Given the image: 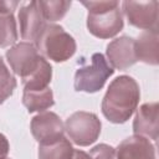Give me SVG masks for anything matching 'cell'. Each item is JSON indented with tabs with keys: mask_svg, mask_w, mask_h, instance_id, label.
I'll return each mask as SVG.
<instances>
[{
	"mask_svg": "<svg viewBox=\"0 0 159 159\" xmlns=\"http://www.w3.org/2000/svg\"><path fill=\"white\" fill-rule=\"evenodd\" d=\"M158 117H159L158 102H150L140 106L133 122L134 134L157 140L159 132Z\"/></svg>",
	"mask_w": 159,
	"mask_h": 159,
	"instance_id": "cell-11",
	"label": "cell"
},
{
	"mask_svg": "<svg viewBox=\"0 0 159 159\" xmlns=\"http://www.w3.org/2000/svg\"><path fill=\"white\" fill-rule=\"evenodd\" d=\"M72 159H91V157H89V154H87L82 150H73Z\"/></svg>",
	"mask_w": 159,
	"mask_h": 159,
	"instance_id": "cell-23",
	"label": "cell"
},
{
	"mask_svg": "<svg viewBox=\"0 0 159 159\" xmlns=\"http://www.w3.org/2000/svg\"><path fill=\"white\" fill-rule=\"evenodd\" d=\"M65 130L75 144L87 147L94 143L99 137L101 120L94 113L75 112L66 119Z\"/></svg>",
	"mask_w": 159,
	"mask_h": 159,
	"instance_id": "cell-5",
	"label": "cell"
},
{
	"mask_svg": "<svg viewBox=\"0 0 159 159\" xmlns=\"http://www.w3.org/2000/svg\"><path fill=\"white\" fill-rule=\"evenodd\" d=\"M158 1H123L122 9L128 22L138 29L158 31Z\"/></svg>",
	"mask_w": 159,
	"mask_h": 159,
	"instance_id": "cell-6",
	"label": "cell"
},
{
	"mask_svg": "<svg viewBox=\"0 0 159 159\" xmlns=\"http://www.w3.org/2000/svg\"><path fill=\"white\" fill-rule=\"evenodd\" d=\"M17 40V29L14 15L0 14V47H7Z\"/></svg>",
	"mask_w": 159,
	"mask_h": 159,
	"instance_id": "cell-18",
	"label": "cell"
},
{
	"mask_svg": "<svg viewBox=\"0 0 159 159\" xmlns=\"http://www.w3.org/2000/svg\"><path fill=\"white\" fill-rule=\"evenodd\" d=\"M82 5L88 10L87 27L93 36L109 39L123 29V16L118 1H82Z\"/></svg>",
	"mask_w": 159,
	"mask_h": 159,
	"instance_id": "cell-2",
	"label": "cell"
},
{
	"mask_svg": "<svg viewBox=\"0 0 159 159\" xmlns=\"http://www.w3.org/2000/svg\"><path fill=\"white\" fill-rule=\"evenodd\" d=\"M16 80L7 70L4 60L0 56V104L4 103L14 92Z\"/></svg>",
	"mask_w": 159,
	"mask_h": 159,
	"instance_id": "cell-19",
	"label": "cell"
},
{
	"mask_svg": "<svg viewBox=\"0 0 159 159\" xmlns=\"http://www.w3.org/2000/svg\"><path fill=\"white\" fill-rule=\"evenodd\" d=\"M9 149H10V147H9V142H7L6 137L0 133V159L6 157V154L9 153Z\"/></svg>",
	"mask_w": 159,
	"mask_h": 159,
	"instance_id": "cell-22",
	"label": "cell"
},
{
	"mask_svg": "<svg viewBox=\"0 0 159 159\" xmlns=\"http://www.w3.org/2000/svg\"><path fill=\"white\" fill-rule=\"evenodd\" d=\"M41 14L47 21H57L61 20L71 6V1L63 0H53V1H37Z\"/></svg>",
	"mask_w": 159,
	"mask_h": 159,
	"instance_id": "cell-17",
	"label": "cell"
},
{
	"mask_svg": "<svg viewBox=\"0 0 159 159\" xmlns=\"http://www.w3.org/2000/svg\"><path fill=\"white\" fill-rule=\"evenodd\" d=\"M19 21L21 37L24 40H27L30 43L37 41L43 27L46 26L37 1H31L21 6L19 11Z\"/></svg>",
	"mask_w": 159,
	"mask_h": 159,
	"instance_id": "cell-9",
	"label": "cell"
},
{
	"mask_svg": "<svg viewBox=\"0 0 159 159\" xmlns=\"http://www.w3.org/2000/svg\"><path fill=\"white\" fill-rule=\"evenodd\" d=\"M140 91L134 78L119 76L109 84L103 101L102 113L112 123L127 122L139 103Z\"/></svg>",
	"mask_w": 159,
	"mask_h": 159,
	"instance_id": "cell-1",
	"label": "cell"
},
{
	"mask_svg": "<svg viewBox=\"0 0 159 159\" xmlns=\"http://www.w3.org/2000/svg\"><path fill=\"white\" fill-rule=\"evenodd\" d=\"M135 42L137 60L148 65H158L159 62V37L158 31H145L139 35Z\"/></svg>",
	"mask_w": 159,
	"mask_h": 159,
	"instance_id": "cell-13",
	"label": "cell"
},
{
	"mask_svg": "<svg viewBox=\"0 0 159 159\" xmlns=\"http://www.w3.org/2000/svg\"><path fill=\"white\" fill-rule=\"evenodd\" d=\"M65 125L53 112H42L32 118L31 133L40 145L52 144L63 137Z\"/></svg>",
	"mask_w": 159,
	"mask_h": 159,
	"instance_id": "cell-7",
	"label": "cell"
},
{
	"mask_svg": "<svg viewBox=\"0 0 159 159\" xmlns=\"http://www.w3.org/2000/svg\"><path fill=\"white\" fill-rule=\"evenodd\" d=\"M19 1H2L0 0V14L1 15H11L14 10L19 6Z\"/></svg>",
	"mask_w": 159,
	"mask_h": 159,
	"instance_id": "cell-21",
	"label": "cell"
},
{
	"mask_svg": "<svg viewBox=\"0 0 159 159\" xmlns=\"http://www.w3.org/2000/svg\"><path fill=\"white\" fill-rule=\"evenodd\" d=\"M107 57L112 68L125 70L134 65L138 61L134 39L122 36L109 42L107 46Z\"/></svg>",
	"mask_w": 159,
	"mask_h": 159,
	"instance_id": "cell-10",
	"label": "cell"
},
{
	"mask_svg": "<svg viewBox=\"0 0 159 159\" xmlns=\"http://www.w3.org/2000/svg\"><path fill=\"white\" fill-rule=\"evenodd\" d=\"M91 159H117L116 157V149L107 144H98L96 145L91 153Z\"/></svg>",
	"mask_w": 159,
	"mask_h": 159,
	"instance_id": "cell-20",
	"label": "cell"
},
{
	"mask_svg": "<svg viewBox=\"0 0 159 159\" xmlns=\"http://www.w3.org/2000/svg\"><path fill=\"white\" fill-rule=\"evenodd\" d=\"M35 47L47 58L55 62H63L76 52V41L60 25L46 24Z\"/></svg>",
	"mask_w": 159,
	"mask_h": 159,
	"instance_id": "cell-3",
	"label": "cell"
},
{
	"mask_svg": "<svg viewBox=\"0 0 159 159\" xmlns=\"http://www.w3.org/2000/svg\"><path fill=\"white\" fill-rule=\"evenodd\" d=\"M1 159H10V158H1Z\"/></svg>",
	"mask_w": 159,
	"mask_h": 159,
	"instance_id": "cell-24",
	"label": "cell"
},
{
	"mask_svg": "<svg viewBox=\"0 0 159 159\" xmlns=\"http://www.w3.org/2000/svg\"><path fill=\"white\" fill-rule=\"evenodd\" d=\"M42 56L39 55L35 45L30 42H20L6 51V60L12 71L21 78L27 76L36 68Z\"/></svg>",
	"mask_w": 159,
	"mask_h": 159,
	"instance_id": "cell-8",
	"label": "cell"
},
{
	"mask_svg": "<svg viewBox=\"0 0 159 159\" xmlns=\"http://www.w3.org/2000/svg\"><path fill=\"white\" fill-rule=\"evenodd\" d=\"M52 77V68L51 65L41 57L39 65L34 71H31L27 76H25L22 80L24 89L27 91H40L48 87V83Z\"/></svg>",
	"mask_w": 159,
	"mask_h": 159,
	"instance_id": "cell-14",
	"label": "cell"
},
{
	"mask_svg": "<svg viewBox=\"0 0 159 159\" xmlns=\"http://www.w3.org/2000/svg\"><path fill=\"white\" fill-rule=\"evenodd\" d=\"M117 159H157L155 147L148 138L133 135L124 139L116 150Z\"/></svg>",
	"mask_w": 159,
	"mask_h": 159,
	"instance_id": "cell-12",
	"label": "cell"
},
{
	"mask_svg": "<svg viewBox=\"0 0 159 159\" xmlns=\"http://www.w3.org/2000/svg\"><path fill=\"white\" fill-rule=\"evenodd\" d=\"M114 70L108 65L102 53H93L91 63L80 67L75 75V89L87 93L99 91Z\"/></svg>",
	"mask_w": 159,
	"mask_h": 159,
	"instance_id": "cell-4",
	"label": "cell"
},
{
	"mask_svg": "<svg viewBox=\"0 0 159 159\" xmlns=\"http://www.w3.org/2000/svg\"><path fill=\"white\" fill-rule=\"evenodd\" d=\"M73 148L68 139L62 137L60 140L39 147V158L40 159H72Z\"/></svg>",
	"mask_w": 159,
	"mask_h": 159,
	"instance_id": "cell-16",
	"label": "cell"
},
{
	"mask_svg": "<svg viewBox=\"0 0 159 159\" xmlns=\"http://www.w3.org/2000/svg\"><path fill=\"white\" fill-rule=\"evenodd\" d=\"M22 103L30 113L43 112L53 106V94L50 87L40 91H27L24 89Z\"/></svg>",
	"mask_w": 159,
	"mask_h": 159,
	"instance_id": "cell-15",
	"label": "cell"
}]
</instances>
